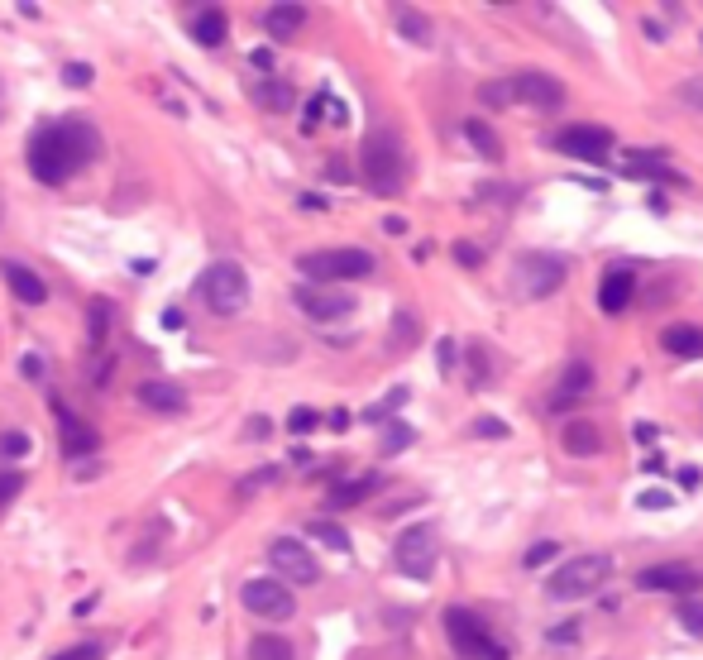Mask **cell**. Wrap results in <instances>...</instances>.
I'll use <instances>...</instances> for the list:
<instances>
[{"label": "cell", "mask_w": 703, "mask_h": 660, "mask_svg": "<svg viewBox=\"0 0 703 660\" xmlns=\"http://www.w3.org/2000/svg\"><path fill=\"white\" fill-rule=\"evenodd\" d=\"M560 440H565V450H570V455H579V460L598 455V445H603V436H598V426H594V421H570Z\"/></svg>", "instance_id": "obj_23"}, {"label": "cell", "mask_w": 703, "mask_h": 660, "mask_svg": "<svg viewBox=\"0 0 703 660\" xmlns=\"http://www.w3.org/2000/svg\"><path fill=\"white\" fill-rule=\"evenodd\" d=\"M570 278V264L560 259V254H541V249H531L522 254L517 264H512V292L517 297H527V302H541V297H555L560 287Z\"/></svg>", "instance_id": "obj_3"}, {"label": "cell", "mask_w": 703, "mask_h": 660, "mask_svg": "<svg viewBox=\"0 0 703 660\" xmlns=\"http://www.w3.org/2000/svg\"><path fill=\"white\" fill-rule=\"evenodd\" d=\"M417 440V431L412 426H402V421H393L388 431H383V455H397V450H407Z\"/></svg>", "instance_id": "obj_32"}, {"label": "cell", "mask_w": 703, "mask_h": 660, "mask_svg": "<svg viewBox=\"0 0 703 660\" xmlns=\"http://www.w3.org/2000/svg\"><path fill=\"white\" fill-rule=\"evenodd\" d=\"M622 173H627V177H660V182H684L675 168H665V163H656V158H646V154H632Z\"/></svg>", "instance_id": "obj_27"}, {"label": "cell", "mask_w": 703, "mask_h": 660, "mask_svg": "<svg viewBox=\"0 0 703 660\" xmlns=\"http://www.w3.org/2000/svg\"><path fill=\"white\" fill-rule=\"evenodd\" d=\"M417 335H421L417 316H407V311H402V316H397V345H412V340H417Z\"/></svg>", "instance_id": "obj_42"}, {"label": "cell", "mask_w": 703, "mask_h": 660, "mask_svg": "<svg viewBox=\"0 0 703 660\" xmlns=\"http://www.w3.org/2000/svg\"><path fill=\"white\" fill-rule=\"evenodd\" d=\"M244 608L254 617H268V622H287V617L297 613V603H292V589H283L278 579H249L240 589Z\"/></svg>", "instance_id": "obj_10"}, {"label": "cell", "mask_w": 703, "mask_h": 660, "mask_svg": "<svg viewBox=\"0 0 703 660\" xmlns=\"http://www.w3.org/2000/svg\"><path fill=\"white\" fill-rule=\"evenodd\" d=\"M637 589L689 598V589H699V570H689V565H651V570L637 574Z\"/></svg>", "instance_id": "obj_14"}, {"label": "cell", "mask_w": 703, "mask_h": 660, "mask_svg": "<svg viewBox=\"0 0 703 660\" xmlns=\"http://www.w3.org/2000/svg\"><path fill=\"white\" fill-rule=\"evenodd\" d=\"M397 29L412 39V44H431V24L421 10H397Z\"/></svg>", "instance_id": "obj_30"}, {"label": "cell", "mask_w": 703, "mask_h": 660, "mask_svg": "<svg viewBox=\"0 0 703 660\" xmlns=\"http://www.w3.org/2000/svg\"><path fill=\"white\" fill-rule=\"evenodd\" d=\"M302 273L311 283H350V278H369L374 273V254L364 249H321V254H302Z\"/></svg>", "instance_id": "obj_7"}, {"label": "cell", "mask_w": 703, "mask_h": 660, "mask_svg": "<svg viewBox=\"0 0 703 660\" xmlns=\"http://www.w3.org/2000/svg\"><path fill=\"white\" fill-rule=\"evenodd\" d=\"M53 412H58V426H63V450L67 455H72V460H77V455H91V450H96V431H91L87 421L72 417L58 397H53Z\"/></svg>", "instance_id": "obj_18"}, {"label": "cell", "mask_w": 703, "mask_h": 660, "mask_svg": "<svg viewBox=\"0 0 703 660\" xmlns=\"http://www.w3.org/2000/svg\"><path fill=\"white\" fill-rule=\"evenodd\" d=\"M197 287L216 316H235V311H244V302H249V273H244L240 264H230V259H220V264L206 268L197 278Z\"/></svg>", "instance_id": "obj_5"}, {"label": "cell", "mask_w": 703, "mask_h": 660, "mask_svg": "<svg viewBox=\"0 0 703 660\" xmlns=\"http://www.w3.org/2000/svg\"><path fill=\"white\" fill-rule=\"evenodd\" d=\"M139 402H144L149 412H168V417L187 412V397H182V388H173V383H139Z\"/></svg>", "instance_id": "obj_21"}, {"label": "cell", "mask_w": 703, "mask_h": 660, "mask_svg": "<svg viewBox=\"0 0 703 660\" xmlns=\"http://www.w3.org/2000/svg\"><path fill=\"white\" fill-rule=\"evenodd\" d=\"M0 273H5V283H10V292L20 297L24 307H39V302H48V283L34 273V268H24V264H15V259H5L0 264Z\"/></svg>", "instance_id": "obj_17"}, {"label": "cell", "mask_w": 703, "mask_h": 660, "mask_svg": "<svg viewBox=\"0 0 703 660\" xmlns=\"http://www.w3.org/2000/svg\"><path fill=\"white\" fill-rule=\"evenodd\" d=\"M589 383H594V369H589L584 359H570L565 374H560V383H555V393H550V412H570V407H579V402L589 397Z\"/></svg>", "instance_id": "obj_15"}, {"label": "cell", "mask_w": 703, "mask_h": 660, "mask_svg": "<svg viewBox=\"0 0 703 660\" xmlns=\"http://www.w3.org/2000/svg\"><path fill=\"white\" fill-rule=\"evenodd\" d=\"M359 177L369 182V192H378V197H397V192H402V182H407V154H402L397 130H369L364 134Z\"/></svg>", "instance_id": "obj_2"}, {"label": "cell", "mask_w": 703, "mask_h": 660, "mask_svg": "<svg viewBox=\"0 0 703 660\" xmlns=\"http://www.w3.org/2000/svg\"><path fill=\"white\" fill-rule=\"evenodd\" d=\"M445 637L455 641V651L464 660H507V651L493 641L484 617H474L469 608H450L445 613Z\"/></svg>", "instance_id": "obj_6"}, {"label": "cell", "mask_w": 703, "mask_h": 660, "mask_svg": "<svg viewBox=\"0 0 703 660\" xmlns=\"http://www.w3.org/2000/svg\"><path fill=\"white\" fill-rule=\"evenodd\" d=\"M479 96H484L488 106H507V101H512V91H507V82H488V87L479 91Z\"/></svg>", "instance_id": "obj_43"}, {"label": "cell", "mask_w": 703, "mask_h": 660, "mask_svg": "<svg viewBox=\"0 0 703 660\" xmlns=\"http://www.w3.org/2000/svg\"><path fill=\"white\" fill-rule=\"evenodd\" d=\"M244 431H249V440H268L273 421H268V417H249V426H244Z\"/></svg>", "instance_id": "obj_46"}, {"label": "cell", "mask_w": 703, "mask_h": 660, "mask_svg": "<svg viewBox=\"0 0 703 660\" xmlns=\"http://www.w3.org/2000/svg\"><path fill=\"white\" fill-rule=\"evenodd\" d=\"M63 82H67V87H91V67L87 63H67L63 67Z\"/></svg>", "instance_id": "obj_41"}, {"label": "cell", "mask_w": 703, "mask_h": 660, "mask_svg": "<svg viewBox=\"0 0 703 660\" xmlns=\"http://www.w3.org/2000/svg\"><path fill=\"white\" fill-rule=\"evenodd\" d=\"M675 617H680V627L689 632V637L703 641V598H680V608H675Z\"/></svg>", "instance_id": "obj_29"}, {"label": "cell", "mask_w": 703, "mask_h": 660, "mask_svg": "<svg viewBox=\"0 0 703 660\" xmlns=\"http://www.w3.org/2000/svg\"><path fill=\"white\" fill-rule=\"evenodd\" d=\"M20 488H24V474H20V469H0V507L15 503V498H20Z\"/></svg>", "instance_id": "obj_34"}, {"label": "cell", "mask_w": 703, "mask_h": 660, "mask_svg": "<svg viewBox=\"0 0 703 660\" xmlns=\"http://www.w3.org/2000/svg\"><path fill=\"white\" fill-rule=\"evenodd\" d=\"M436 354H440V374H450V369H455V345H450V340H440Z\"/></svg>", "instance_id": "obj_48"}, {"label": "cell", "mask_w": 703, "mask_h": 660, "mask_svg": "<svg viewBox=\"0 0 703 660\" xmlns=\"http://www.w3.org/2000/svg\"><path fill=\"white\" fill-rule=\"evenodd\" d=\"M474 431H479L484 440H503V436H507V421H498V417H479V421H474Z\"/></svg>", "instance_id": "obj_40"}, {"label": "cell", "mask_w": 703, "mask_h": 660, "mask_svg": "<svg viewBox=\"0 0 703 660\" xmlns=\"http://www.w3.org/2000/svg\"><path fill=\"white\" fill-rule=\"evenodd\" d=\"M637 297V273L632 268H613V273H603V283H598V307L617 316V311H627V302Z\"/></svg>", "instance_id": "obj_16"}, {"label": "cell", "mask_w": 703, "mask_h": 660, "mask_svg": "<svg viewBox=\"0 0 703 660\" xmlns=\"http://www.w3.org/2000/svg\"><path fill=\"white\" fill-rule=\"evenodd\" d=\"M53 660H101V646L87 641V646H72V651H63V656H53Z\"/></svg>", "instance_id": "obj_45"}, {"label": "cell", "mask_w": 703, "mask_h": 660, "mask_svg": "<svg viewBox=\"0 0 703 660\" xmlns=\"http://www.w3.org/2000/svg\"><path fill=\"white\" fill-rule=\"evenodd\" d=\"M680 484L684 488H699V469H694V464H689V469H680Z\"/></svg>", "instance_id": "obj_51"}, {"label": "cell", "mask_w": 703, "mask_h": 660, "mask_svg": "<svg viewBox=\"0 0 703 660\" xmlns=\"http://www.w3.org/2000/svg\"><path fill=\"white\" fill-rule=\"evenodd\" d=\"M311 426H316V412H311V407H297V412L287 417V431H292V436H307Z\"/></svg>", "instance_id": "obj_39"}, {"label": "cell", "mask_w": 703, "mask_h": 660, "mask_svg": "<svg viewBox=\"0 0 703 660\" xmlns=\"http://www.w3.org/2000/svg\"><path fill=\"white\" fill-rule=\"evenodd\" d=\"M675 96H680L689 110H703V77H684L680 87H675Z\"/></svg>", "instance_id": "obj_35"}, {"label": "cell", "mask_w": 703, "mask_h": 660, "mask_svg": "<svg viewBox=\"0 0 703 660\" xmlns=\"http://www.w3.org/2000/svg\"><path fill=\"white\" fill-rule=\"evenodd\" d=\"M101 154V139L91 130L87 120H58V125H39L34 139H29V173L58 187L67 177L77 173L82 163Z\"/></svg>", "instance_id": "obj_1"}, {"label": "cell", "mask_w": 703, "mask_h": 660, "mask_svg": "<svg viewBox=\"0 0 703 660\" xmlns=\"http://www.w3.org/2000/svg\"><path fill=\"white\" fill-rule=\"evenodd\" d=\"M259 106H268V110H287V106H292V91H287L283 82H264V87H259Z\"/></svg>", "instance_id": "obj_33"}, {"label": "cell", "mask_w": 703, "mask_h": 660, "mask_svg": "<svg viewBox=\"0 0 703 660\" xmlns=\"http://www.w3.org/2000/svg\"><path fill=\"white\" fill-rule=\"evenodd\" d=\"M297 307L307 311L311 321H345L354 311V297L340 292V287H326V283H307L297 287Z\"/></svg>", "instance_id": "obj_11"}, {"label": "cell", "mask_w": 703, "mask_h": 660, "mask_svg": "<svg viewBox=\"0 0 703 660\" xmlns=\"http://www.w3.org/2000/svg\"><path fill=\"white\" fill-rule=\"evenodd\" d=\"M307 531H311V541H321V546L350 555V531H345V527H335V522H311Z\"/></svg>", "instance_id": "obj_28"}, {"label": "cell", "mask_w": 703, "mask_h": 660, "mask_svg": "<svg viewBox=\"0 0 703 660\" xmlns=\"http://www.w3.org/2000/svg\"><path fill=\"white\" fill-rule=\"evenodd\" d=\"M0 455H5V460H20V455H29V436H24V431L0 436Z\"/></svg>", "instance_id": "obj_38"}, {"label": "cell", "mask_w": 703, "mask_h": 660, "mask_svg": "<svg viewBox=\"0 0 703 660\" xmlns=\"http://www.w3.org/2000/svg\"><path fill=\"white\" fill-rule=\"evenodd\" d=\"M326 177H330V182H350V168H345L340 158H330V163H326Z\"/></svg>", "instance_id": "obj_50"}, {"label": "cell", "mask_w": 703, "mask_h": 660, "mask_svg": "<svg viewBox=\"0 0 703 660\" xmlns=\"http://www.w3.org/2000/svg\"><path fill=\"white\" fill-rule=\"evenodd\" d=\"M393 565L407 579H431L436 570V527H407L393 546Z\"/></svg>", "instance_id": "obj_8"}, {"label": "cell", "mask_w": 703, "mask_h": 660, "mask_svg": "<svg viewBox=\"0 0 703 660\" xmlns=\"http://www.w3.org/2000/svg\"><path fill=\"white\" fill-rule=\"evenodd\" d=\"M302 206H307V211H326V201L316 197V192H307V197H302Z\"/></svg>", "instance_id": "obj_53"}, {"label": "cell", "mask_w": 703, "mask_h": 660, "mask_svg": "<svg viewBox=\"0 0 703 660\" xmlns=\"http://www.w3.org/2000/svg\"><path fill=\"white\" fill-rule=\"evenodd\" d=\"M249 660H297V651H292V641H287V637L264 632V637L249 641Z\"/></svg>", "instance_id": "obj_25"}, {"label": "cell", "mask_w": 703, "mask_h": 660, "mask_svg": "<svg viewBox=\"0 0 703 660\" xmlns=\"http://www.w3.org/2000/svg\"><path fill=\"white\" fill-rule=\"evenodd\" d=\"M507 91L517 96V101H527L536 110H560L565 106V82L560 77H546V72H517Z\"/></svg>", "instance_id": "obj_13"}, {"label": "cell", "mask_w": 703, "mask_h": 660, "mask_svg": "<svg viewBox=\"0 0 703 660\" xmlns=\"http://www.w3.org/2000/svg\"><path fill=\"white\" fill-rule=\"evenodd\" d=\"M613 144H617L613 130H603V125H570V130H560L550 139V149L584 158V163H603V158L613 154Z\"/></svg>", "instance_id": "obj_9"}, {"label": "cell", "mask_w": 703, "mask_h": 660, "mask_svg": "<svg viewBox=\"0 0 703 660\" xmlns=\"http://www.w3.org/2000/svg\"><path fill=\"white\" fill-rule=\"evenodd\" d=\"M608 574H613V555H574V560H565L560 570L550 574L546 594L555 598V603H574V598L603 589Z\"/></svg>", "instance_id": "obj_4"}, {"label": "cell", "mask_w": 703, "mask_h": 660, "mask_svg": "<svg viewBox=\"0 0 703 660\" xmlns=\"http://www.w3.org/2000/svg\"><path fill=\"white\" fill-rule=\"evenodd\" d=\"M378 488H383V474H359V479H345V484L330 488L326 503L340 512V507H354V503H364V498H374Z\"/></svg>", "instance_id": "obj_20"}, {"label": "cell", "mask_w": 703, "mask_h": 660, "mask_svg": "<svg viewBox=\"0 0 703 660\" xmlns=\"http://www.w3.org/2000/svg\"><path fill=\"white\" fill-rule=\"evenodd\" d=\"M632 436H637L641 440V445H656V426H651V421H637V426H632Z\"/></svg>", "instance_id": "obj_49"}, {"label": "cell", "mask_w": 703, "mask_h": 660, "mask_svg": "<svg viewBox=\"0 0 703 660\" xmlns=\"http://www.w3.org/2000/svg\"><path fill=\"white\" fill-rule=\"evenodd\" d=\"M637 507H641V512H660V507H675V493H665V488H646V493H637Z\"/></svg>", "instance_id": "obj_36"}, {"label": "cell", "mask_w": 703, "mask_h": 660, "mask_svg": "<svg viewBox=\"0 0 703 660\" xmlns=\"http://www.w3.org/2000/svg\"><path fill=\"white\" fill-rule=\"evenodd\" d=\"M464 134H469V144H474V149H479L488 163H503V144H498V134L488 130L484 120H469V125H464Z\"/></svg>", "instance_id": "obj_26"}, {"label": "cell", "mask_w": 703, "mask_h": 660, "mask_svg": "<svg viewBox=\"0 0 703 660\" xmlns=\"http://www.w3.org/2000/svg\"><path fill=\"white\" fill-rule=\"evenodd\" d=\"M254 67H273V48H254Z\"/></svg>", "instance_id": "obj_52"}, {"label": "cell", "mask_w": 703, "mask_h": 660, "mask_svg": "<svg viewBox=\"0 0 703 660\" xmlns=\"http://www.w3.org/2000/svg\"><path fill=\"white\" fill-rule=\"evenodd\" d=\"M192 34H197V44H206V48L225 44V10H216V5L197 10V20H192Z\"/></svg>", "instance_id": "obj_24"}, {"label": "cell", "mask_w": 703, "mask_h": 660, "mask_svg": "<svg viewBox=\"0 0 703 660\" xmlns=\"http://www.w3.org/2000/svg\"><path fill=\"white\" fill-rule=\"evenodd\" d=\"M555 555H560V546H555V541H536V546L522 555V565H531V570H536V565H550Z\"/></svg>", "instance_id": "obj_37"}, {"label": "cell", "mask_w": 703, "mask_h": 660, "mask_svg": "<svg viewBox=\"0 0 703 660\" xmlns=\"http://www.w3.org/2000/svg\"><path fill=\"white\" fill-rule=\"evenodd\" d=\"M455 259H460L464 268H474V264H479V249H474L469 240H460V244H455Z\"/></svg>", "instance_id": "obj_47"}, {"label": "cell", "mask_w": 703, "mask_h": 660, "mask_svg": "<svg viewBox=\"0 0 703 660\" xmlns=\"http://www.w3.org/2000/svg\"><path fill=\"white\" fill-rule=\"evenodd\" d=\"M302 20H307V5H268L264 10V24L273 39H292L302 29Z\"/></svg>", "instance_id": "obj_22"}, {"label": "cell", "mask_w": 703, "mask_h": 660, "mask_svg": "<svg viewBox=\"0 0 703 660\" xmlns=\"http://www.w3.org/2000/svg\"><path fill=\"white\" fill-rule=\"evenodd\" d=\"M660 345L675 354V359H703V330L689 326V321H675V326H665Z\"/></svg>", "instance_id": "obj_19"}, {"label": "cell", "mask_w": 703, "mask_h": 660, "mask_svg": "<svg viewBox=\"0 0 703 660\" xmlns=\"http://www.w3.org/2000/svg\"><path fill=\"white\" fill-rule=\"evenodd\" d=\"M106 326H110V302H91V321H87V335H91V350H101V340H106Z\"/></svg>", "instance_id": "obj_31"}, {"label": "cell", "mask_w": 703, "mask_h": 660, "mask_svg": "<svg viewBox=\"0 0 703 660\" xmlns=\"http://www.w3.org/2000/svg\"><path fill=\"white\" fill-rule=\"evenodd\" d=\"M273 479H278V469H254V474H249V479H244V484H240V493H254V488L273 484Z\"/></svg>", "instance_id": "obj_44"}, {"label": "cell", "mask_w": 703, "mask_h": 660, "mask_svg": "<svg viewBox=\"0 0 703 660\" xmlns=\"http://www.w3.org/2000/svg\"><path fill=\"white\" fill-rule=\"evenodd\" d=\"M268 560H273V570L292 579V584H316L321 570H316V560H311V550L302 541H292V536H278L273 546H268Z\"/></svg>", "instance_id": "obj_12"}]
</instances>
